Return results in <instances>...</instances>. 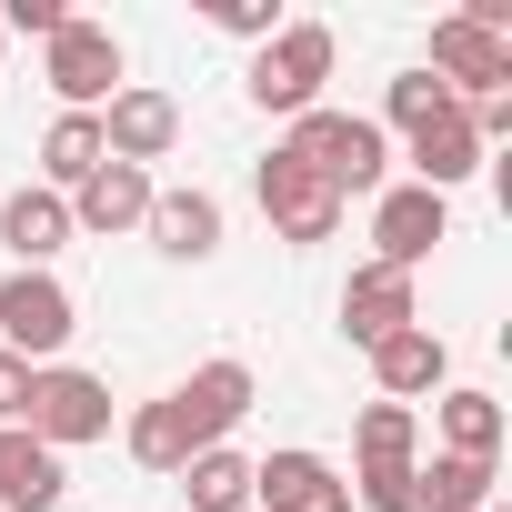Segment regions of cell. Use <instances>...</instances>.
<instances>
[{"label":"cell","mask_w":512,"mask_h":512,"mask_svg":"<svg viewBox=\"0 0 512 512\" xmlns=\"http://www.w3.org/2000/svg\"><path fill=\"white\" fill-rule=\"evenodd\" d=\"M432 81L452 101H492L512 81V0H462L452 21H432Z\"/></svg>","instance_id":"cell-1"},{"label":"cell","mask_w":512,"mask_h":512,"mask_svg":"<svg viewBox=\"0 0 512 512\" xmlns=\"http://www.w3.org/2000/svg\"><path fill=\"white\" fill-rule=\"evenodd\" d=\"M282 151H292L312 181H332L342 201H352V191H382V161H392V151H382V121H362V111H302Z\"/></svg>","instance_id":"cell-2"},{"label":"cell","mask_w":512,"mask_h":512,"mask_svg":"<svg viewBox=\"0 0 512 512\" xmlns=\"http://www.w3.org/2000/svg\"><path fill=\"white\" fill-rule=\"evenodd\" d=\"M322 81H332V31L322 21H282L262 51H251V101L282 111V121L322 111Z\"/></svg>","instance_id":"cell-3"},{"label":"cell","mask_w":512,"mask_h":512,"mask_svg":"<svg viewBox=\"0 0 512 512\" xmlns=\"http://www.w3.org/2000/svg\"><path fill=\"white\" fill-rule=\"evenodd\" d=\"M71 332H81V312H71V292L51 272H11V282H0V352H11V362L51 372Z\"/></svg>","instance_id":"cell-4"},{"label":"cell","mask_w":512,"mask_h":512,"mask_svg":"<svg viewBox=\"0 0 512 512\" xmlns=\"http://www.w3.org/2000/svg\"><path fill=\"white\" fill-rule=\"evenodd\" d=\"M21 432H31V442H51V452L101 442V432H111V382H101V372H71V362L31 372V412H21Z\"/></svg>","instance_id":"cell-5"},{"label":"cell","mask_w":512,"mask_h":512,"mask_svg":"<svg viewBox=\"0 0 512 512\" xmlns=\"http://www.w3.org/2000/svg\"><path fill=\"white\" fill-rule=\"evenodd\" d=\"M251 191H262V211H272V231H282V241H332V231H342V191H332V181H312L292 151H272L262 171H251Z\"/></svg>","instance_id":"cell-6"},{"label":"cell","mask_w":512,"mask_h":512,"mask_svg":"<svg viewBox=\"0 0 512 512\" xmlns=\"http://www.w3.org/2000/svg\"><path fill=\"white\" fill-rule=\"evenodd\" d=\"M51 91H61L71 111L111 101V91H121V41H111L101 21H81V11H71V21L51 31Z\"/></svg>","instance_id":"cell-7"},{"label":"cell","mask_w":512,"mask_h":512,"mask_svg":"<svg viewBox=\"0 0 512 512\" xmlns=\"http://www.w3.org/2000/svg\"><path fill=\"white\" fill-rule=\"evenodd\" d=\"M372 241H382L392 272H412V262H432V241H452V201L422 191V181H402V191L372 201Z\"/></svg>","instance_id":"cell-8"},{"label":"cell","mask_w":512,"mask_h":512,"mask_svg":"<svg viewBox=\"0 0 512 512\" xmlns=\"http://www.w3.org/2000/svg\"><path fill=\"white\" fill-rule=\"evenodd\" d=\"M251 512H352V482L322 452H272L251 462Z\"/></svg>","instance_id":"cell-9"},{"label":"cell","mask_w":512,"mask_h":512,"mask_svg":"<svg viewBox=\"0 0 512 512\" xmlns=\"http://www.w3.org/2000/svg\"><path fill=\"white\" fill-rule=\"evenodd\" d=\"M171 141H181V101H171V91H141V81L111 91V111H101V151H111V161L141 171V161H161Z\"/></svg>","instance_id":"cell-10"},{"label":"cell","mask_w":512,"mask_h":512,"mask_svg":"<svg viewBox=\"0 0 512 512\" xmlns=\"http://www.w3.org/2000/svg\"><path fill=\"white\" fill-rule=\"evenodd\" d=\"M171 412H181V432H191V452H211L241 412H251V362H201L181 392H171Z\"/></svg>","instance_id":"cell-11"},{"label":"cell","mask_w":512,"mask_h":512,"mask_svg":"<svg viewBox=\"0 0 512 512\" xmlns=\"http://www.w3.org/2000/svg\"><path fill=\"white\" fill-rule=\"evenodd\" d=\"M342 332L372 352V342H392V332H412V272H392V262H362L352 282H342Z\"/></svg>","instance_id":"cell-12"},{"label":"cell","mask_w":512,"mask_h":512,"mask_svg":"<svg viewBox=\"0 0 512 512\" xmlns=\"http://www.w3.org/2000/svg\"><path fill=\"white\" fill-rule=\"evenodd\" d=\"M141 221H151V171H131V161H101L71 191V231H141Z\"/></svg>","instance_id":"cell-13"},{"label":"cell","mask_w":512,"mask_h":512,"mask_svg":"<svg viewBox=\"0 0 512 512\" xmlns=\"http://www.w3.org/2000/svg\"><path fill=\"white\" fill-rule=\"evenodd\" d=\"M151 251H171V262H211L221 251V201L211 191H151Z\"/></svg>","instance_id":"cell-14"},{"label":"cell","mask_w":512,"mask_h":512,"mask_svg":"<svg viewBox=\"0 0 512 512\" xmlns=\"http://www.w3.org/2000/svg\"><path fill=\"white\" fill-rule=\"evenodd\" d=\"M472 171H482V141H472V121H462V101H452V111H432V121L412 131V181L452 201V181H472Z\"/></svg>","instance_id":"cell-15"},{"label":"cell","mask_w":512,"mask_h":512,"mask_svg":"<svg viewBox=\"0 0 512 512\" xmlns=\"http://www.w3.org/2000/svg\"><path fill=\"white\" fill-rule=\"evenodd\" d=\"M442 332H392V342H372V382H382V402H422V392H442Z\"/></svg>","instance_id":"cell-16"},{"label":"cell","mask_w":512,"mask_h":512,"mask_svg":"<svg viewBox=\"0 0 512 512\" xmlns=\"http://www.w3.org/2000/svg\"><path fill=\"white\" fill-rule=\"evenodd\" d=\"M0 241L21 251V272H41L51 251L71 241V201L61 191H11V201H0Z\"/></svg>","instance_id":"cell-17"},{"label":"cell","mask_w":512,"mask_h":512,"mask_svg":"<svg viewBox=\"0 0 512 512\" xmlns=\"http://www.w3.org/2000/svg\"><path fill=\"white\" fill-rule=\"evenodd\" d=\"M61 492H71L61 452H51V442H31V432H11V472H0V512H51Z\"/></svg>","instance_id":"cell-18"},{"label":"cell","mask_w":512,"mask_h":512,"mask_svg":"<svg viewBox=\"0 0 512 512\" xmlns=\"http://www.w3.org/2000/svg\"><path fill=\"white\" fill-rule=\"evenodd\" d=\"M101 161H111V151H101V111H61V121H51V141H41V171H51V191H81Z\"/></svg>","instance_id":"cell-19"},{"label":"cell","mask_w":512,"mask_h":512,"mask_svg":"<svg viewBox=\"0 0 512 512\" xmlns=\"http://www.w3.org/2000/svg\"><path fill=\"white\" fill-rule=\"evenodd\" d=\"M181 492H191V512H251V462L231 442H211L181 462Z\"/></svg>","instance_id":"cell-20"},{"label":"cell","mask_w":512,"mask_h":512,"mask_svg":"<svg viewBox=\"0 0 512 512\" xmlns=\"http://www.w3.org/2000/svg\"><path fill=\"white\" fill-rule=\"evenodd\" d=\"M492 482H502L492 462H462V452H442L432 472H412V502H422V512H482V502H502Z\"/></svg>","instance_id":"cell-21"},{"label":"cell","mask_w":512,"mask_h":512,"mask_svg":"<svg viewBox=\"0 0 512 512\" xmlns=\"http://www.w3.org/2000/svg\"><path fill=\"white\" fill-rule=\"evenodd\" d=\"M442 442H452L462 462H492V452H502V402H492V392H442Z\"/></svg>","instance_id":"cell-22"},{"label":"cell","mask_w":512,"mask_h":512,"mask_svg":"<svg viewBox=\"0 0 512 512\" xmlns=\"http://www.w3.org/2000/svg\"><path fill=\"white\" fill-rule=\"evenodd\" d=\"M131 462H141V472H181V462H191V432H181V412H171V392L131 412Z\"/></svg>","instance_id":"cell-23"},{"label":"cell","mask_w":512,"mask_h":512,"mask_svg":"<svg viewBox=\"0 0 512 512\" xmlns=\"http://www.w3.org/2000/svg\"><path fill=\"white\" fill-rule=\"evenodd\" d=\"M352 442H362V472H412V402H372Z\"/></svg>","instance_id":"cell-24"},{"label":"cell","mask_w":512,"mask_h":512,"mask_svg":"<svg viewBox=\"0 0 512 512\" xmlns=\"http://www.w3.org/2000/svg\"><path fill=\"white\" fill-rule=\"evenodd\" d=\"M382 111H392V121H402V131H422V121H432V111H452V91H442V81H432V71H402V81H392V101H382Z\"/></svg>","instance_id":"cell-25"},{"label":"cell","mask_w":512,"mask_h":512,"mask_svg":"<svg viewBox=\"0 0 512 512\" xmlns=\"http://www.w3.org/2000/svg\"><path fill=\"white\" fill-rule=\"evenodd\" d=\"M211 21H221L231 41H272V31H282V11H272V0H211Z\"/></svg>","instance_id":"cell-26"},{"label":"cell","mask_w":512,"mask_h":512,"mask_svg":"<svg viewBox=\"0 0 512 512\" xmlns=\"http://www.w3.org/2000/svg\"><path fill=\"white\" fill-rule=\"evenodd\" d=\"M71 11H61V0H0V31H31V41H51Z\"/></svg>","instance_id":"cell-27"},{"label":"cell","mask_w":512,"mask_h":512,"mask_svg":"<svg viewBox=\"0 0 512 512\" xmlns=\"http://www.w3.org/2000/svg\"><path fill=\"white\" fill-rule=\"evenodd\" d=\"M21 412H31V362L0 352V432H21Z\"/></svg>","instance_id":"cell-28"},{"label":"cell","mask_w":512,"mask_h":512,"mask_svg":"<svg viewBox=\"0 0 512 512\" xmlns=\"http://www.w3.org/2000/svg\"><path fill=\"white\" fill-rule=\"evenodd\" d=\"M0 472H11V432H0Z\"/></svg>","instance_id":"cell-29"},{"label":"cell","mask_w":512,"mask_h":512,"mask_svg":"<svg viewBox=\"0 0 512 512\" xmlns=\"http://www.w3.org/2000/svg\"><path fill=\"white\" fill-rule=\"evenodd\" d=\"M0 41H11V31H0Z\"/></svg>","instance_id":"cell-30"}]
</instances>
